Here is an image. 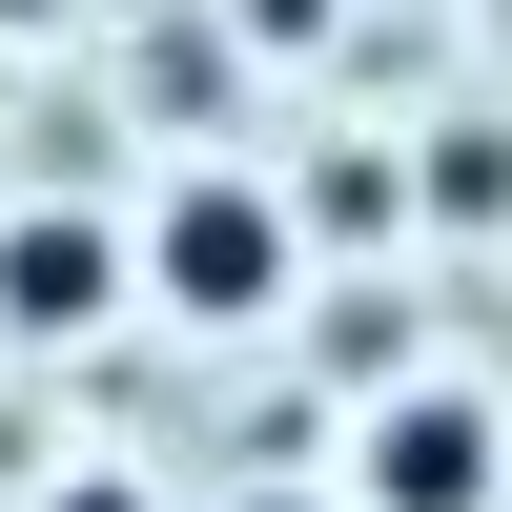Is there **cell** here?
Segmentation results:
<instances>
[{"mask_svg":"<svg viewBox=\"0 0 512 512\" xmlns=\"http://www.w3.org/2000/svg\"><path fill=\"white\" fill-rule=\"evenodd\" d=\"M0 21H41V0H0Z\"/></svg>","mask_w":512,"mask_h":512,"instance_id":"8992f818","label":"cell"},{"mask_svg":"<svg viewBox=\"0 0 512 512\" xmlns=\"http://www.w3.org/2000/svg\"><path fill=\"white\" fill-rule=\"evenodd\" d=\"M123 267H144L123 226H82V205H21V226H0V328H21V349H62V328H103V308H123Z\"/></svg>","mask_w":512,"mask_h":512,"instance_id":"3957f363","label":"cell"},{"mask_svg":"<svg viewBox=\"0 0 512 512\" xmlns=\"http://www.w3.org/2000/svg\"><path fill=\"white\" fill-rule=\"evenodd\" d=\"M349 492L369 512H492V410L472 390H390L369 451H349Z\"/></svg>","mask_w":512,"mask_h":512,"instance_id":"7a4b0ae2","label":"cell"},{"mask_svg":"<svg viewBox=\"0 0 512 512\" xmlns=\"http://www.w3.org/2000/svg\"><path fill=\"white\" fill-rule=\"evenodd\" d=\"M287 267H308V246H287V205L246 185V164H185V185L144 205V287H164L185 328H267Z\"/></svg>","mask_w":512,"mask_h":512,"instance_id":"6da1fadb","label":"cell"},{"mask_svg":"<svg viewBox=\"0 0 512 512\" xmlns=\"http://www.w3.org/2000/svg\"><path fill=\"white\" fill-rule=\"evenodd\" d=\"M41 512H144V492H123V472H82V492H41Z\"/></svg>","mask_w":512,"mask_h":512,"instance_id":"277c9868","label":"cell"},{"mask_svg":"<svg viewBox=\"0 0 512 512\" xmlns=\"http://www.w3.org/2000/svg\"><path fill=\"white\" fill-rule=\"evenodd\" d=\"M246 21H267V41H308V21H328V0H246Z\"/></svg>","mask_w":512,"mask_h":512,"instance_id":"5b68a950","label":"cell"}]
</instances>
